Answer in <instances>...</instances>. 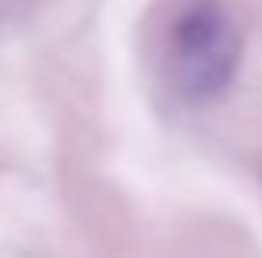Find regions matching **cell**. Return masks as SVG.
<instances>
[{
    "label": "cell",
    "instance_id": "6da1fadb",
    "mask_svg": "<svg viewBox=\"0 0 262 258\" xmlns=\"http://www.w3.org/2000/svg\"><path fill=\"white\" fill-rule=\"evenodd\" d=\"M241 64V32L234 18L213 4L184 7L167 36V78L184 103H213L227 92Z\"/></svg>",
    "mask_w": 262,
    "mask_h": 258
},
{
    "label": "cell",
    "instance_id": "7a4b0ae2",
    "mask_svg": "<svg viewBox=\"0 0 262 258\" xmlns=\"http://www.w3.org/2000/svg\"><path fill=\"white\" fill-rule=\"evenodd\" d=\"M43 0H0V25H18L25 21Z\"/></svg>",
    "mask_w": 262,
    "mask_h": 258
}]
</instances>
